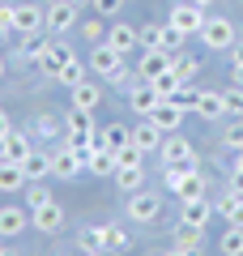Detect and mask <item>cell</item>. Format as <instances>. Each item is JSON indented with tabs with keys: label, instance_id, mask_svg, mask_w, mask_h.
Here are the masks:
<instances>
[{
	"label": "cell",
	"instance_id": "6da1fadb",
	"mask_svg": "<svg viewBox=\"0 0 243 256\" xmlns=\"http://www.w3.org/2000/svg\"><path fill=\"white\" fill-rule=\"evenodd\" d=\"M158 158H162V166H175V171H184V175L200 166V158H196V150H192V141L180 137V132H166V137H162Z\"/></svg>",
	"mask_w": 243,
	"mask_h": 256
},
{
	"label": "cell",
	"instance_id": "7a4b0ae2",
	"mask_svg": "<svg viewBox=\"0 0 243 256\" xmlns=\"http://www.w3.org/2000/svg\"><path fill=\"white\" fill-rule=\"evenodd\" d=\"M64 132H68V146H98V128H94V116L90 111L72 107L64 116Z\"/></svg>",
	"mask_w": 243,
	"mask_h": 256
},
{
	"label": "cell",
	"instance_id": "3957f363",
	"mask_svg": "<svg viewBox=\"0 0 243 256\" xmlns=\"http://www.w3.org/2000/svg\"><path fill=\"white\" fill-rule=\"evenodd\" d=\"M124 214L132 222H141V226H150V222H158V214H162V196H158V192H150V188L128 192V210Z\"/></svg>",
	"mask_w": 243,
	"mask_h": 256
},
{
	"label": "cell",
	"instance_id": "277c9868",
	"mask_svg": "<svg viewBox=\"0 0 243 256\" xmlns=\"http://www.w3.org/2000/svg\"><path fill=\"white\" fill-rule=\"evenodd\" d=\"M200 43H209V52H230V47L239 43V38H234V22L230 18H205Z\"/></svg>",
	"mask_w": 243,
	"mask_h": 256
},
{
	"label": "cell",
	"instance_id": "5b68a950",
	"mask_svg": "<svg viewBox=\"0 0 243 256\" xmlns=\"http://www.w3.org/2000/svg\"><path fill=\"white\" fill-rule=\"evenodd\" d=\"M13 30H18V34H38V30H47V4H34V0L13 4Z\"/></svg>",
	"mask_w": 243,
	"mask_h": 256
},
{
	"label": "cell",
	"instance_id": "8992f818",
	"mask_svg": "<svg viewBox=\"0 0 243 256\" xmlns=\"http://www.w3.org/2000/svg\"><path fill=\"white\" fill-rule=\"evenodd\" d=\"M171 26L184 30V34H200V26H205V9H200L196 0H175V4H171Z\"/></svg>",
	"mask_w": 243,
	"mask_h": 256
},
{
	"label": "cell",
	"instance_id": "52a82bcc",
	"mask_svg": "<svg viewBox=\"0 0 243 256\" xmlns=\"http://www.w3.org/2000/svg\"><path fill=\"white\" fill-rule=\"evenodd\" d=\"M90 68H94V77L120 73V68H124V52H116L111 43H94L90 47Z\"/></svg>",
	"mask_w": 243,
	"mask_h": 256
},
{
	"label": "cell",
	"instance_id": "ba28073f",
	"mask_svg": "<svg viewBox=\"0 0 243 256\" xmlns=\"http://www.w3.org/2000/svg\"><path fill=\"white\" fill-rule=\"evenodd\" d=\"M81 171H86V162L77 158V150H72L68 141L52 150V175H56V180H77Z\"/></svg>",
	"mask_w": 243,
	"mask_h": 256
},
{
	"label": "cell",
	"instance_id": "9c48e42d",
	"mask_svg": "<svg viewBox=\"0 0 243 256\" xmlns=\"http://www.w3.org/2000/svg\"><path fill=\"white\" fill-rule=\"evenodd\" d=\"M64 222H68V214H64V205H60V201H52V205H43V210L30 214V226H34L38 235H60Z\"/></svg>",
	"mask_w": 243,
	"mask_h": 256
},
{
	"label": "cell",
	"instance_id": "30bf717a",
	"mask_svg": "<svg viewBox=\"0 0 243 256\" xmlns=\"http://www.w3.org/2000/svg\"><path fill=\"white\" fill-rule=\"evenodd\" d=\"M171 68V52H162V47H141V60H136V77L141 82H154Z\"/></svg>",
	"mask_w": 243,
	"mask_h": 256
},
{
	"label": "cell",
	"instance_id": "8fae6325",
	"mask_svg": "<svg viewBox=\"0 0 243 256\" xmlns=\"http://www.w3.org/2000/svg\"><path fill=\"white\" fill-rule=\"evenodd\" d=\"M72 26H77V4L72 0H52L47 4V30L52 34H68Z\"/></svg>",
	"mask_w": 243,
	"mask_h": 256
},
{
	"label": "cell",
	"instance_id": "7c38bea8",
	"mask_svg": "<svg viewBox=\"0 0 243 256\" xmlns=\"http://www.w3.org/2000/svg\"><path fill=\"white\" fill-rule=\"evenodd\" d=\"M184 116H188L184 107H175L171 98H162V102H158V107H154V111H150L145 120H154V128H162V132H180Z\"/></svg>",
	"mask_w": 243,
	"mask_h": 256
},
{
	"label": "cell",
	"instance_id": "4fadbf2b",
	"mask_svg": "<svg viewBox=\"0 0 243 256\" xmlns=\"http://www.w3.org/2000/svg\"><path fill=\"white\" fill-rule=\"evenodd\" d=\"M175 201H200V196H209V184H205V175H200V166L196 171H188V175H180V184H175Z\"/></svg>",
	"mask_w": 243,
	"mask_h": 256
},
{
	"label": "cell",
	"instance_id": "5bb4252c",
	"mask_svg": "<svg viewBox=\"0 0 243 256\" xmlns=\"http://www.w3.org/2000/svg\"><path fill=\"white\" fill-rule=\"evenodd\" d=\"M30 230V210H18V205H4L0 210V235L4 239H18Z\"/></svg>",
	"mask_w": 243,
	"mask_h": 256
},
{
	"label": "cell",
	"instance_id": "9a60e30c",
	"mask_svg": "<svg viewBox=\"0 0 243 256\" xmlns=\"http://www.w3.org/2000/svg\"><path fill=\"white\" fill-rule=\"evenodd\" d=\"M107 43L111 47H116V52H136V47H141V30H136V26H128V22H116V26H111L107 30Z\"/></svg>",
	"mask_w": 243,
	"mask_h": 256
},
{
	"label": "cell",
	"instance_id": "2e32d148",
	"mask_svg": "<svg viewBox=\"0 0 243 256\" xmlns=\"http://www.w3.org/2000/svg\"><path fill=\"white\" fill-rule=\"evenodd\" d=\"M68 60H77L68 43H47V56H43V64H38V68H43L47 77H60V68H64Z\"/></svg>",
	"mask_w": 243,
	"mask_h": 256
},
{
	"label": "cell",
	"instance_id": "e0dca14e",
	"mask_svg": "<svg viewBox=\"0 0 243 256\" xmlns=\"http://www.w3.org/2000/svg\"><path fill=\"white\" fill-rule=\"evenodd\" d=\"M128 102H132V111H136V116H150V111L158 107L162 98H158V90H154L150 82H136L132 90H128Z\"/></svg>",
	"mask_w": 243,
	"mask_h": 256
},
{
	"label": "cell",
	"instance_id": "ac0fdd59",
	"mask_svg": "<svg viewBox=\"0 0 243 256\" xmlns=\"http://www.w3.org/2000/svg\"><path fill=\"white\" fill-rule=\"evenodd\" d=\"M196 116L205 120V124L222 120V116H226V98H222L218 90H200V98H196Z\"/></svg>",
	"mask_w": 243,
	"mask_h": 256
},
{
	"label": "cell",
	"instance_id": "d6986e66",
	"mask_svg": "<svg viewBox=\"0 0 243 256\" xmlns=\"http://www.w3.org/2000/svg\"><path fill=\"white\" fill-rule=\"evenodd\" d=\"M22 171H26V180H47V175H52V154L34 146L26 158H22Z\"/></svg>",
	"mask_w": 243,
	"mask_h": 256
},
{
	"label": "cell",
	"instance_id": "ffe728a7",
	"mask_svg": "<svg viewBox=\"0 0 243 256\" xmlns=\"http://www.w3.org/2000/svg\"><path fill=\"white\" fill-rule=\"evenodd\" d=\"M43 56H47V38L43 34H22V43H18V60L22 64H43Z\"/></svg>",
	"mask_w": 243,
	"mask_h": 256
},
{
	"label": "cell",
	"instance_id": "44dd1931",
	"mask_svg": "<svg viewBox=\"0 0 243 256\" xmlns=\"http://www.w3.org/2000/svg\"><path fill=\"white\" fill-rule=\"evenodd\" d=\"M162 137H166V132H162V128H154V120H145V116H141V124L132 128V146H141L145 154H150V150H158Z\"/></svg>",
	"mask_w": 243,
	"mask_h": 256
},
{
	"label": "cell",
	"instance_id": "7402d4cb",
	"mask_svg": "<svg viewBox=\"0 0 243 256\" xmlns=\"http://www.w3.org/2000/svg\"><path fill=\"white\" fill-rule=\"evenodd\" d=\"M68 94H72V107H81V111H94L102 102V86H94V82H77Z\"/></svg>",
	"mask_w": 243,
	"mask_h": 256
},
{
	"label": "cell",
	"instance_id": "603a6c76",
	"mask_svg": "<svg viewBox=\"0 0 243 256\" xmlns=\"http://www.w3.org/2000/svg\"><path fill=\"white\" fill-rule=\"evenodd\" d=\"M209 218H214V214H209V196H200V201H184V214H180L184 226H200V230H205Z\"/></svg>",
	"mask_w": 243,
	"mask_h": 256
},
{
	"label": "cell",
	"instance_id": "cb8c5ba5",
	"mask_svg": "<svg viewBox=\"0 0 243 256\" xmlns=\"http://www.w3.org/2000/svg\"><path fill=\"white\" fill-rule=\"evenodd\" d=\"M128 141H132V128H124V124L98 128V150H124Z\"/></svg>",
	"mask_w": 243,
	"mask_h": 256
},
{
	"label": "cell",
	"instance_id": "d4e9b609",
	"mask_svg": "<svg viewBox=\"0 0 243 256\" xmlns=\"http://www.w3.org/2000/svg\"><path fill=\"white\" fill-rule=\"evenodd\" d=\"M26 171L22 162H0V192H26Z\"/></svg>",
	"mask_w": 243,
	"mask_h": 256
},
{
	"label": "cell",
	"instance_id": "484cf974",
	"mask_svg": "<svg viewBox=\"0 0 243 256\" xmlns=\"http://www.w3.org/2000/svg\"><path fill=\"white\" fill-rule=\"evenodd\" d=\"M116 188L120 192H141L145 188V166H116Z\"/></svg>",
	"mask_w": 243,
	"mask_h": 256
},
{
	"label": "cell",
	"instance_id": "4316f807",
	"mask_svg": "<svg viewBox=\"0 0 243 256\" xmlns=\"http://www.w3.org/2000/svg\"><path fill=\"white\" fill-rule=\"evenodd\" d=\"M86 171L98 175V180H107V175H116V150H94L90 162H86Z\"/></svg>",
	"mask_w": 243,
	"mask_h": 256
},
{
	"label": "cell",
	"instance_id": "83f0119b",
	"mask_svg": "<svg viewBox=\"0 0 243 256\" xmlns=\"http://www.w3.org/2000/svg\"><path fill=\"white\" fill-rule=\"evenodd\" d=\"M4 150H9V162H22V158L34 150V141H30V132H18V128H13L9 137H4Z\"/></svg>",
	"mask_w": 243,
	"mask_h": 256
},
{
	"label": "cell",
	"instance_id": "f1b7e54d",
	"mask_svg": "<svg viewBox=\"0 0 243 256\" xmlns=\"http://www.w3.org/2000/svg\"><path fill=\"white\" fill-rule=\"evenodd\" d=\"M218 214H222L230 226H243V196H234V192H226L222 201H218Z\"/></svg>",
	"mask_w": 243,
	"mask_h": 256
},
{
	"label": "cell",
	"instance_id": "f546056e",
	"mask_svg": "<svg viewBox=\"0 0 243 256\" xmlns=\"http://www.w3.org/2000/svg\"><path fill=\"white\" fill-rule=\"evenodd\" d=\"M52 201H56V196H52V188H47V184H34V180L26 184V210H30V214L43 210V205H52Z\"/></svg>",
	"mask_w": 243,
	"mask_h": 256
},
{
	"label": "cell",
	"instance_id": "4dcf8cb0",
	"mask_svg": "<svg viewBox=\"0 0 243 256\" xmlns=\"http://www.w3.org/2000/svg\"><path fill=\"white\" fill-rule=\"evenodd\" d=\"M154 90H158V98H175V90H180V86H184V77L180 73H175V68H166V73H162V77H154Z\"/></svg>",
	"mask_w": 243,
	"mask_h": 256
},
{
	"label": "cell",
	"instance_id": "1f68e13d",
	"mask_svg": "<svg viewBox=\"0 0 243 256\" xmlns=\"http://www.w3.org/2000/svg\"><path fill=\"white\" fill-rule=\"evenodd\" d=\"M171 68L184 77V82H192V77L200 73V60L196 56H184V52H171Z\"/></svg>",
	"mask_w": 243,
	"mask_h": 256
},
{
	"label": "cell",
	"instance_id": "d6a6232c",
	"mask_svg": "<svg viewBox=\"0 0 243 256\" xmlns=\"http://www.w3.org/2000/svg\"><path fill=\"white\" fill-rule=\"evenodd\" d=\"M175 248H184V252H200V226H175Z\"/></svg>",
	"mask_w": 243,
	"mask_h": 256
},
{
	"label": "cell",
	"instance_id": "836d02e7",
	"mask_svg": "<svg viewBox=\"0 0 243 256\" xmlns=\"http://www.w3.org/2000/svg\"><path fill=\"white\" fill-rule=\"evenodd\" d=\"M218 252L222 256H243V226H230L222 239H218Z\"/></svg>",
	"mask_w": 243,
	"mask_h": 256
},
{
	"label": "cell",
	"instance_id": "e575fe53",
	"mask_svg": "<svg viewBox=\"0 0 243 256\" xmlns=\"http://www.w3.org/2000/svg\"><path fill=\"white\" fill-rule=\"evenodd\" d=\"M107 248V226H86L81 230V252H102Z\"/></svg>",
	"mask_w": 243,
	"mask_h": 256
},
{
	"label": "cell",
	"instance_id": "d590c367",
	"mask_svg": "<svg viewBox=\"0 0 243 256\" xmlns=\"http://www.w3.org/2000/svg\"><path fill=\"white\" fill-rule=\"evenodd\" d=\"M56 82H60L64 90H72L77 82H86V64H81V60H68V64L60 68V77H56Z\"/></svg>",
	"mask_w": 243,
	"mask_h": 256
},
{
	"label": "cell",
	"instance_id": "8d00e7d4",
	"mask_svg": "<svg viewBox=\"0 0 243 256\" xmlns=\"http://www.w3.org/2000/svg\"><path fill=\"white\" fill-rule=\"evenodd\" d=\"M116 166H145V150L128 141L124 150H116Z\"/></svg>",
	"mask_w": 243,
	"mask_h": 256
},
{
	"label": "cell",
	"instance_id": "74e56055",
	"mask_svg": "<svg viewBox=\"0 0 243 256\" xmlns=\"http://www.w3.org/2000/svg\"><path fill=\"white\" fill-rule=\"evenodd\" d=\"M196 98H200V90H196V86H192V82H184L180 86V90H175V107H184V111H196Z\"/></svg>",
	"mask_w": 243,
	"mask_h": 256
},
{
	"label": "cell",
	"instance_id": "f35d334b",
	"mask_svg": "<svg viewBox=\"0 0 243 256\" xmlns=\"http://www.w3.org/2000/svg\"><path fill=\"white\" fill-rule=\"evenodd\" d=\"M184 38H188V34H184V30H175L171 22H166V26H162V52H180Z\"/></svg>",
	"mask_w": 243,
	"mask_h": 256
},
{
	"label": "cell",
	"instance_id": "ab89813d",
	"mask_svg": "<svg viewBox=\"0 0 243 256\" xmlns=\"http://www.w3.org/2000/svg\"><path fill=\"white\" fill-rule=\"evenodd\" d=\"M107 82L116 86V90H132V86L141 82V77H136V68H128V64H124V68H120V73H111Z\"/></svg>",
	"mask_w": 243,
	"mask_h": 256
},
{
	"label": "cell",
	"instance_id": "60d3db41",
	"mask_svg": "<svg viewBox=\"0 0 243 256\" xmlns=\"http://www.w3.org/2000/svg\"><path fill=\"white\" fill-rule=\"evenodd\" d=\"M107 252H128V230L124 226H107Z\"/></svg>",
	"mask_w": 243,
	"mask_h": 256
},
{
	"label": "cell",
	"instance_id": "b9f144b4",
	"mask_svg": "<svg viewBox=\"0 0 243 256\" xmlns=\"http://www.w3.org/2000/svg\"><path fill=\"white\" fill-rule=\"evenodd\" d=\"M222 146H226V150H243V120H239V124H230V128L222 132Z\"/></svg>",
	"mask_w": 243,
	"mask_h": 256
},
{
	"label": "cell",
	"instance_id": "7bdbcfd3",
	"mask_svg": "<svg viewBox=\"0 0 243 256\" xmlns=\"http://www.w3.org/2000/svg\"><path fill=\"white\" fill-rule=\"evenodd\" d=\"M222 98H226V111H230V116H243V86H234V90H226Z\"/></svg>",
	"mask_w": 243,
	"mask_h": 256
},
{
	"label": "cell",
	"instance_id": "ee69618b",
	"mask_svg": "<svg viewBox=\"0 0 243 256\" xmlns=\"http://www.w3.org/2000/svg\"><path fill=\"white\" fill-rule=\"evenodd\" d=\"M34 132H38V137H56V132H60V120L38 116V120H34Z\"/></svg>",
	"mask_w": 243,
	"mask_h": 256
},
{
	"label": "cell",
	"instance_id": "f6af8a7d",
	"mask_svg": "<svg viewBox=\"0 0 243 256\" xmlns=\"http://www.w3.org/2000/svg\"><path fill=\"white\" fill-rule=\"evenodd\" d=\"M141 47H162V26H141Z\"/></svg>",
	"mask_w": 243,
	"mask_h": 256
},
{
	"label": "cell",
	"instance_id": "bcb514c9",
	"mask_svg": "<svg viewBox=\"0 0 243 256\" xmlns=\"http://www.w3.org/2000/svg\"><path fill=\"white\" fill-rule=\"evenodd\" d=\"M81 38H86V43H102V22H86V26H81Z\"/></svg>",
	"mask_w": 243,
	"mask_h": 256
},
{
	"label": "cell",
	"instance_id": "7dc6e473",
	"mask_svg": "<svg viewBox=\"0 0 243 256\" xmlns=\"http://www.w3.org/2000/svg\"><path fill=\"white\" fill-rule=\"evenodd\" d=\"M90 4H94V9L102 13V18H116V13H120V4H124V0H90Z\"/></svg>",
	"mask_w": 243,
	"mask_h": 256
},
{
	"label": "cell",
	"instance_id": "c3c4849f",
	"mask_svg": "<svg viewBox=\"0 0 243 256\" xmlns=\"http://www.w3.org/2000/svg\"><path fill=\"white\" fill-rule=\"evenodd\" d=\"M9 132H13V120H9V111H4V107H0V141H4V137H9Z\"/></svg>",
	"mask_w": 243,
	"mask_h": 256
},
{
	"label": "cell",
	"instance_id": "681fc988",
	"mask_svg": "<svg viewBox=\"0 0 243 256\" xmlns=\"http://www.w3.org/2000/svg\"><path fill=\"white\" fill-rule=\"evenodd\" d=\"M0 26L13 30V4H4V0H0Z\"/></svg>",
	"mask_w": 243,
	"mask_h": 256
},
{
	"label": "cell",
	"instance_id": "f907efd6",
	"mask_svg": "<svg viewBox=\"0 0 243 256\" xmlns=\"http://www.w3.org/2000/svg\"><path fill=\"white\" fill-rule=\"evenodd\" d=\"M230 192H234V196H243V171L230 175Z\"/></svg>",
	"mask_w": 243,
	"mask_h": 256
},
{
	"label": "cell",
	"instance_id": "816d5d0a",
	"mask_svg": "<svg viewBox=\"0 0 243 256\" xmlns=\"http://www.w3.org/2000/svg\"><path fill=\"white\" fill-rule=\"evenodd\" d=\"M230 64H243V43H234V47H230Z\"/></svg>",
	"mask_w": 243,
	"mask_h": 256
},
{
	"label": "cell",
	"instance_id": "f5cc1de1",
	"mask_svg": "<svg viewBox=\"0 0 243 256\" xmlns=\"http://www.w3.org/2000/svg\"><path fill=\"white\" fill-rule=\"evenodd\" d=\"M230 77H234V86H243V64H230Z\"/></svg>",
	"mask_w": 243,
	"mask_h": 256
},
{
	"label": "cell",
	"instance_id": "db71d44e",
	"mask_svg": "<svg viewBox=\"0 0 243 256\" xmlns=\"http://www.w3.org/2000/svg\"><path fill=\"white\" fill-rule=\"evenodd\" d=\"M162 256H200V252H184V248H166Z\"/></svg>",
	"mask_w": 243,
	"mask_h": 256
},
{
	"label": "cell",
	"instance_id": "11a10c76",
	"mask_svg": "<svg viewBox=\"0 0 243 256\" xmlns=\"http://www.w3.org/2000/svg\"><path fill=\"white\" fill-rule=\"evenodd\" d=\"M0 256H18L13 248H4V235H0Z\"/></svg>",
	"mask_w": 243,
	"mask_h": 256
},
{
	"label": "cell",
	"instance_id": "9f6ffc18",
	"mask_svg": "<svg viewBox=\"0 0 243 256\" xmlns=\"http://www.w3.org/2000/svg\"><path fill=\"white\" fill-rule=\"evenodd\" d=\"M234 171H243V150H234Z\"/></svg>",
	"mask_w": 243,
	"mask_h": 256
},
{
	"label": "cell",
	"instance_id": "6f0895ef",
	"mask_svg": "<svg viewBox=\"0 0 243 256\" xmlns=\"http://www.w3.org/2000/svg\"><path fill=\"white\" fill-rule=\"evenodd\" d=\"M0 162H9V150H4V141H0Z\"/></svg>",
	"mask_w": 243,
	"mask_h": 256
},
{
	"label": "cell",
	"instance_id": "680465c9",
	"mask_svg": "<svg viewBox=\"0 0 243 256\" xmlns=\"http://www.w3.org/2000/svg\"><path fill=\"white\" fill-rule=\"evenodd\" d=\"M0 43H9V26H0Z\"/></svg>",
	"mask_w": 243,
	"mask_h": 256
},
{
	"label": "cell",
	"instance_id": "91938a15",
	"mask_svg": "<svg viewBox=\"0 0 243 256\" xmlns=\"http://www.w3.org/2000/svg\"><path fill=\"white\" fill-rule=\"evenodd\" d=\"M196 4H200V9H205V4H214V0H196Z\"/></svg>",
	"mask_w": 243,
	"mask_h": 256
},
{
	"label": "cell",
	"instance_id": "94428289",
	"mask_svg": "<svg viewBox=\"0 0 243 256\" xmlns=\"http://www.w3.org/2000/svg\"><path fill=\"white\" fill-rule=\"evenodd\" d=\"M0 77H4V56H0Z\"/></svg>",
	"mask_w": 243,
	"mask_h": 256
},
{
	"label": "cell",
	"instance_id": "6125c7cd",
	"mask_svg": "<svg viewBox=\"0 0 243 256\" xmlns=\"http://www.w3.org/2000/svg\"><path fill=\"white\" fill-rule=\"evenodd\" d=\"M81 256H102V252H81Z\"/></svg>",
	"mask_w": 243,
	"mask_h": 256
},
{
	"label": "cell",
	"instance_id": "be15d7a7",
	"mask_svg": "<svg viewBox=\"0 0 243 256\" xmlns=\"http://www.w3.org/2000/svg\"><path fill=\"white\" fill-rule=\"evenodd\" d=\"M72 4H81V0H72Z\"/></svg>",
	"mask_w": 243,
	"mask_h": 256
},
{
	"label": "cell",
	"instance_id": "e7e4bbea",
	"mask_svg": "<svg viewBox=\"0 0 243 256\" xmlns=\"http://www.w3.org/2000/svg\"><path fill=\"white\" fill-rule=\"evenodd\" d=\"M0 107H4V102H0Z\"/></svg>",
	"mask_w": 243,
	"mask_h": 256
}]
</instances>
